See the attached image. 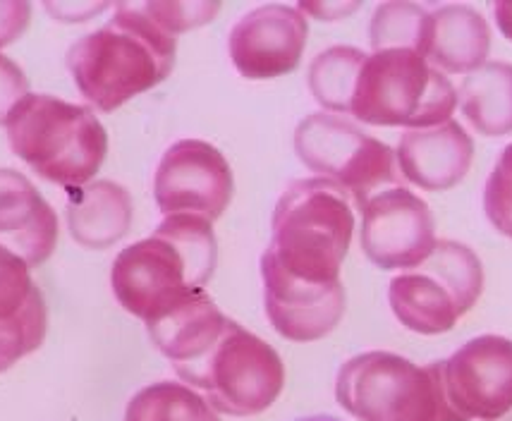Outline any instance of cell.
I'll use <instances>...</instances> for the list:
<instances>
[{"instance_id":"obj_16","label":"cell","mask_w":512,"mask_h":421,"mask_svg":"<svg viewBox=\"0 0 512 421\" xmlns=\"http://www.w3.org/2000/svg\"><path fill=\"white\" fill-rule=\"evenodd\" d=\"M58 244V216L39 189L12 168H0V247L41 266Z\"/></svg>"},{"instance_id":"obj_24","label":"cell","mask_w":512,"mask_h":421,"mask_svg":"<svg viewBox=\"0 0 512 421\" xmlns=\"http://www.w3.org/2000/svg\"><path fill=\"white\" fill-rule=\"evenodd\" d=\"M48 328V311L41 292L10 319H0V374L41 347Z\"/></svg>"},{"instance_id":"obj_14","label":"cell","mask_w":512,"mask_h":421,"mask_svg":"<svg viewBox=\"0 0 512 421\" xmlns=\"http://www.w3.org/2000/svg\"><path fill=\"white\" fill-rule=\"evenodd\" d=\"M309 22L300 8L261 5L249 10L228 36V53L245 79H276L300 67Z\"/></svg>"},{"instance_id":"obj_5","label":"cell","mask_w":512,"mask_h":421,"mask_svg":"<svg viewBox=\"0 0 512 421\" xmlns=\"http://www.w3.org/2000/svg\"><path fill=\"white\" fill-rule=\"evenodd\" d=\"M335 398L359 421H469L450 405L443 362L419 366L383 350L347 359Z\"/></svg>"},{"instance_id":"obj_10","label":"cell","mask_w":512,"mask_h":421,"mask_svg":"<svg viewBox=\"0 0 512 421\" xmlns=\"http://www.w3.org/2000/svg\"><path fill=\"white\" fill-rule=\"evenodd\" d=\"M235 194L233 168L216 146L180 139L168 146L156 168L154 197L163 216L218 221Z\"/></svg>"},{"instance_id":"obj_17","label":"cell","mask_w":512,"mask_h":421,"mask_svg":"<svg viewBox=\"0 0 512 421\" xmlns=\"http://www.w3.org/2000/svg\"><path fill=\"white\" fill-rule=\"evenodd\" d=\"M228 321L206 290H199L178 307L146 323V331L158 352L170 359L175 374L182 376L209 355L221 340Z\"/></svg>"},{"instance_id":"obj_23","label":"cell","mask_w":512,"mask_h":421,"mask_svg":"<svg viewBox=\"0 0 512 421\" xmlns=\"http://www.w3.org/2000/svg\"><path fill=\"white\" fill-rule=\"evenodd\" d=\"M429 10L414 3H383L369 24L371 48L376 51H414L422 56Z\"/></svg>"},{"instance_id":"obj_27","label":"cell","mask_w":512,"mask_h":421,"mask_svg":"<svg viewBox=\"0 0 512 421\" xmlns=\"http://www.w3.org/2000/svg\"><path fill=\"white\" fill-rule=\"evenodd\" d=\"M139 10L163 32L178 36L201 24H209L221 10V3H144L139 5Z\"/></svg>"},{"instance_id":"obj_19","label":"cell","mask_w":512,"mask_h":421,"mask_svg":"<svg viewBox=\"0 0 512 421\" xmlns=\"http://www.w3.org/2000/svg\"><path fill=\"white\" fill-rule=\"evenodd\" d=\"M67 228L87 249H108L130 233L134 204L130 192L111 180L67 189Z\"/></svg>"},{"instance_id":"obj_26","label":"cell","mask_w":512,"mask_h":421,"mask_svg":"<svg viewBox=\"0 0 512 421\" xmlns=\"http://www.w3.org/2000/svg\"><path fill=\"white\" fill-rule=\"evenodd\" d=\"M36 292L39 288L29 276V266L20 256L0 247V319L20 314L34 300Z\"/></svg>"},{"instance_id":"obj_18","label":"cell","mask_w":512,"mask_h":421,"mask_svg":"<svg viewBox=\"0 0 512 421\" xmlns=\"http://www.w3.org/2000/svg\"><path fill=\"white\" fill-rule=\"evenodd\" d=\"M491 29L469 5H441L429 12L422 58L443 75H469L489 63Z\"/></svg>"},{"instance_id":"obj_13","label":"cell","mask_w":512,"mask_h":421,"mask_svg":"<svg viewBox=\"0 0 512 421\" xmlns=\"http://www.w3.org/2000/svg\"><path fill=\"white\" fill-rule=\"evenodd\" d=\"M261 280H264V307L278 335L292 343H314L338 328L345 316V288L335 283H307L290 276L273 259L261 254Z\"/></svg>"},{"instance_id":"obj_12","label":"cell","mask_w":512,"mask_h":421,"mask_svg":"<svg viewBox=\"0 0 512 421\" xmlns=\"http://www.w3.org/2000/svg\"><path fill=\"white\" fill-rule=\"evenodd\" d=\"M450 405L469 421H501L512 412V340L479 335L443 359Z\"/></svg>"},{"instance_id":"obj_11","label":"cell","mask_w":512,"mask_h":421,"mask_svg":"<svg viewBox=\"0 0 512 421\" xmlns=\"http://www.w3.org/2000/svg\"><path fill=\"white\" fill-rule=\"evenodd\" d=\"M362 252L381 271H412L436 247V221L429 204L405 187L376 194L362 209Z\"/></svg>"},{"instance_id":"obj_7","label":"cell","mask_w":512,"mask_h":421,"mask_svg":"<svg viewBox=\"0 0 512 421\" xmlns=\"http://www.w3.org/2000/svg\"><path fill=\"white\" fill-rule=\"evenodd\" d=\"M484 290V266L467 244L438 240L424 264L390 280L388 302L407 331L443 335L474 309Z\"/></svg>"},{"instance_id":"obj_2","label":"cell","mask_w":512,"mask_h":421,"mask_svg":"<svg viewBox=\"0 0 512 421\" xmlns=\"http://www.w3.org/2000/svg\"><path fill=\"white\" fill-rule=\"evenodd\" d=\"M175 56V36L156 27L139 5L123 3L111 22L70 46L65 63L84 99L113 113L168 79Z\"/></svg>"},{"instance_id":"obj_6","label":"cell","mask_w":512,"mask_h":421,"mask_svg":"<svg viewBox=\"0 0 512 421\" xmlns=\"http://www.w3.org/2000/svg\"><path fill=\"white\" fill-rule=\"evenodd\" d=\"M457 89L414 51H376L364 60L350 115L364 125L426 130L453 120Z\"/></svg>"},{"instance_id":"obj_25","label":"cell","mask_w":512,"mask_h":421,"mask_svg":"<svg viewBox=\"0 0 512 421\" xmlns=\"http://www.w3.org/2000/svg\"><path fill=\"white\" fill-rule=\"evenodd\" d=\"M484 213L498 233L512 240V144L501 151L486 180Z\"/></svg>"},{"instance_id":"obj_15","label":"cell","mask_w":512,"mask_h":421,"mask_svg":"<svg viewBox=\"0 0 512 421\" xmlns=\"http://www.w3.org/2000/svg\"><path fill=\"white\" fill-rule=\"evenodd\" d=\"M474 142L457 120L426 130H407L395 149L400 175L424 192H446L465 180Z\"/></svg>"},{"instance_id":"obj_3","label":"cell","mask_w":512,"mask_h":421,"mask_svg":"<svg viewBox=\"0 0 512 421\" xmlns=\"http://www.w3.org/2000/svg\"><path fill=\"white\" fill-rule=\"evenodd\" d=\"M10 149L36 175L65 189L89 185L108 154V134L87 106L51 94H27L12 108Z\"/></svg>"},{"instance_id":"obj_8","label":"cell","mask_w":512,"mask_h":421,"mask_svg":"<svg viewBox=\"0 0 512 421\" xmlns=\"http://www.w3.org/2000/svg\"><path fill=\"white\" fill-rule=\"evenodd\" d=\"M180 381L204 390V398L218 414L254 417L280 398L285 366L266 340L230 319L209 355L182 374Z\"/></svg>"},{"instance_id":"obj_9","label":"cell","mask_w":512,"mask_h":421,"mask_svg":"<svg viewBox=\"0 0 512 421\" xmlns=\"http://www.w3.org/2000/svg\"><path fill=\"white\" fill-rule=\"evenodd\" d=\"M295 154L312 173L343 189L359 211L376 194L400 187L395 151L333 113L307 115L297 125Z\"/></svg>"},{"instance_id":"obj_20","label":"cell","mask_w":512,"mask_h":421,"mask_svg":"<svg viewBox=\"0 0 512 421\" xmlns=\"http://www.w3.org/2000/svg\"><path fill=\"white\" fill-rule=\"evenodd\" d=\"M465 118L484 137H505L512 132V65L493 63L469 72L457 89Z\"/></svg>"},{"instance_id":"obj_4","label":"cell","mask_w":512,"mask_h":421,"mask_svg":"<svg viewBox=\"0 0 512 421\" xmlns=\"http://www.w3.org/2000/svg\"><path fill=\"white\" fill-rule=\"evenodd\" d=\"M271 228L268 252L290 276L307 283L340 280L355 235V211L338 185L323 178L295 180L280 194Z\"/></svg>"},{"instance_id":"obj_29","label":"cell","mask_w":512,"mask_h":421,"mask_svg":"<svg viewBox=\"0 0 512 421\" xmlns=\"http://www.w3.org/2000/svg\"><path fill=\"white\" fill-rule=\"evenodd\" d=\"M359 8H362V3H300V12L323 22H335Z\"/></svg>"},{"instance_id":"obj_28","label":"cell","mask_w":512,"mask_h":421,"mask_svg":"<svg viewBox=\"0 0 512 421\" xmlns=\"http://www.w3.org/2000/svg\"><path fill=\"white\" fill-rule=\"evenodd\" d=\"M29 94V79L12 63L10 58L0 56V125L10 118L12 108Z\"/></svg>"},{"instance_id":"obj_30","label":"cell","mask_w":512,"mask_h":421,"mask_svg":"<svg viewBox=\"0 0 512 421\" xmlns=\"http://www.w3.org/2000/svg\"><path fill=\"white\" fill-rule=\"evenodd\" d=\"M493 15H496V24L501 29V34L508 41H512V3H496Z\"/></svg>"},{"instance_id":"obj_32","label":"cell","mask_w":512,"mask_h":421,"mask_svg":"<svg viewBox=\"0 0 512 421\" xmlns=\"http://www.w3.org/2000/svg\"><path fill=\"white\" fill-rule=\"evenodd\" d=\"M501 421H512V412H510V414H505V417H503Z\"/></svg>"},{"instance_id":"obj_22","label":"cell","mask_w":512,"mask_h":421,"mask_svg":"<svg viewBox=\"0 0 512 421\" xmlns=\"http://www.w3.org/2000/svg\"><path fill=\"white\" fill-rule=\"evenodd\" d=\"M367 53L352 46H333L319 53L309 65V89L314 99L331 113L350 115L352 91Z\"/></svg>"},{"instance_id":"obj_1","label":"cell","mask_w":512,"mask_h":421,"mask_svg":"<svg viewBox=\"0 0 512 421\" xmlns=\"http://www.w3.org/2000/svg\"><path fill=\"white\" fill-rule=\"evenodd\" d=\"M216 264L213 223L197 216H168L154 235L115 256L111 288L127 314L149 323L204 290Z\"/></svg>"},{"instance_id":"obj_31","label":"cell","mask_w":512,"mask_h":421,"mask_svg":"<svg viewBox=\"0 0 512 421\" xmlns=\"http://www.w3.org/2000/svg\"><path fill=\"white\" fill-rule=\"evenodd\" d=\"M297 421H340V419L328 417V414H316V417H304V419H297Z\"/></svg>"},{"instance_id":"obj_21","label":"cell","mask_w":512,"mask_h":421,"mask_svg":"<svg viewBox=\"0 0 512 421\" xmlns=\"http://www.w3.org/2000/svg\"><path fill=\"white\" fill-rule=\"evenodd\" d=\"M125 421H221L197 390L175 381L151 383L127 402Z\"/></svg>"}]
</instances>
